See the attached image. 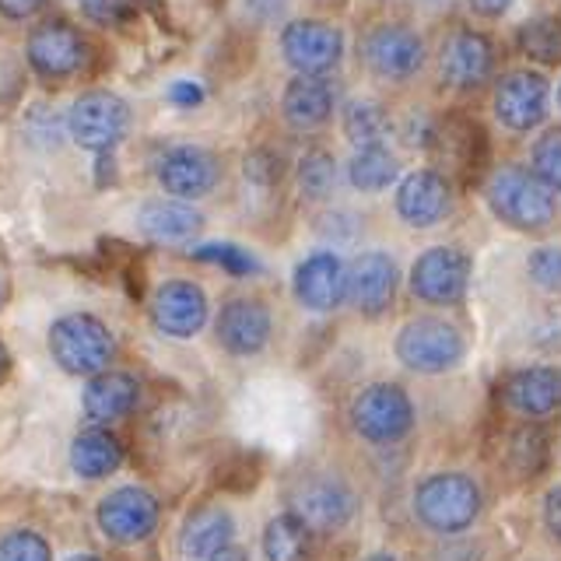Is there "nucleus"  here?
<instances>
[{
  "label": "nucleus",
  "instance_id": "473e14b6",
  "mask_svg": "<svg viewBox=\"0 0 561 561\" xmlns=\"http://www.w3.org/2000/svg\"><path fill=\"white\" fill-rule=\"evenodd\" d=\"M190 256L193 260H204V263H215V267H225L228 274H236V277H250V274L260 271V260L250 250L236 245V242H204V245H193Z\"/></svg>",
  "mask_w": 561,
  "mask_h": 561
},
{
  "label": "nucleus",
  "instance_id": "72a5a7b5",
  "mask_svg": "<svg viewBox=\"0 0 561 561\" xmlns=\"http://www.w3.org/2000/svg\"><path fill=\"white\" fill-rule=\"evenodd\" d=\"M530 162H534V175H537V180L548 186V190H558L561 193V127H554V130H548L543 137H537Z\"/></svg>",
  "mask_w": 561,
  "mask_h": 561
},
{
  "label": "nucleus",
  "instance_id": "c85d7f7f",
  "mask_svg": "<svg viewBox=\"0 0 561 561\" xmlns=\"http://www.w3.org/2000/svg\"><path fill=\"white\" fill-rule=\"evenodd\" d=\"M344 137L351 140L355 148H376V145H386V137H390L393 123L386 116V110L373 99H355L344 105Z\"/></svg>",
  "mask_w": 561,
  "mask_h": 561
},
{
  "label": "nucleus",
  "instance_id": "c9c22d12",
  "mask_svg": "<svg viewBox=\"0 0 561 561\" xmlns=\"http://www.w3.org/2000/svg\"><path fill=\"white\" fill-rule=\"evenodd\" d=\"M526 274L537 288L561 295V245H537L526 260Z\"/></svg>",
  "mask_w": 561,
  "mask_h": 561
},
{
  "label": "nucleus",
  "instance_id": "e433bc0d",
  "mask_svg": "<svg viewBox=\"0 0 561 561\" xmlns=\"http://www.w3.org/2000/svg\"><path fill=\"white\" fill-rule=\"evenodd\" d=\"M78 4L95 25H123L134 11V0H78Z\"/></svg>",
  "mask_w": 561,
  "mask_h": 561
},
{
  "label": "nucleus",
  "instance_id": "ea45409f",
  "mask_svg": "<svg viewBox=\"0 0 561 561\" xmlns=\"http://www.w3.org/2000/svg\"><path fill=\"white\" fill-rule=\"evenodd\" d=\"M543 523H548L551 537L561 543V484L548 491V499H543Z\"/></svg>",
  "mask_w": 561,
  "mask_h": 561
},
{
  "label": "nucleus",
  "instance_id": "7c9ffc66",
  "mask_svg": "<svg viewBox=\"0 0 561 561\" xmlns=\"http://www.w3.org/2000/svg\"><path fill=\"white\" fill-rule=\"evenodd\" d=\"M508 463L523 478H537L543 470V463H548V435H543L540 425H523L519 432H513V438H508Z\"/></svg>",
  "mask_w": 561,
  "mask_h": 561
},
{
  "label": "nucleus",
  "instance_id": "ddd939ff",
  "mask_svg": "<svg viewBox=\"0 0 561 561\" xmlns=\"http://www.w3.org/2000/svg\"><path fill=\"white\" fill-rule=\"evenodd\" d=\"M158 183H162L165 193L180 201H201L221 180V162L207 148L197 145H180L169 148L162 158H158Z\"/></svg>",
  "mask_w": 561,
  "mask_h": 561
},
{
  "label": "nucleus",
  "instance_id": "6ab92c4d",
  "mask_svg": "<svg viewBox=\"0 0 561 561\" xmlns=\"http://www.w3.org/2000/svg\"><path fill=\"white\" fill-rule=\"evenodd\" d=\"M438 70L453 88H478L495 70V46L488 43V35L460 28L453 32L438 53Z\"/></svg>",
  "mask_w": 561,
  "mask_h": 561
},
{
  "label": "nucleus",
  "instance_id": "c756f323",
  "mask_svg": "<svg viewBox=\"0 0 561 561\" xmlns=\"http://www.w3.org/2000/svg\"><path fill=\"white\" fill-rule=\"evenodd\" d=\"M337 186V158L330 151H306L298 158V190L309 201H323Z\"/></svg>",
  "mask_w": 561,
  "mask_h": 561
},
{
  "label": "nucleus",
  "instance_id": "58836bf2",
  "mask_svg": "<svg viewBox=\"0 0 561 561\" xmlns=\"http://www.w3.org/2000/svg\"><path fill=\"white\" fill-rule=\"evenodd\" d=\"M46 8V0H0V14L11 18V22H25V18H35Z\"/></svg>",
  "mask_w": 561,
  "mask_h": 561
},
{
  "label": "nucleus",
  "instance_id": "f3484780",
  "mask_svg": "<svg viewBox=\"0 0 561 561\" xmlns=\"http://www.w3.org/2000/svg\"><path fill=\"white\" fill-rule=\"evenodd\" d=\"M271 330H274L271 309L263 306L260 298H232V302L221 306L215 320L218 344L228 355H239V358L260 355L271 341Z\"/></svg>",
  "mask_w": 561,
  "mask_h": 561
},
{
  "label": "nucleus",
  "instance_id": "de8ad7c7",
  "mask_svg": "<svg viewBox=\"0 0 561 561\" xmlns=\"http://www.w3.org/2000/svg\"><path fill=\"white\" fill-rule=\"evenodd\" d=\"M67 561H102L99 554H75V558H67Z\"/></svg>",
  "mask_w": 561,
  "mask_h": 561
},
{
  "label": "nucleus",
  "instance_id": "8fccbe9b",
  "mask_svg": "<svg viewBox=\"0 0 561 561\" xmlns=\"http://www.w3.org/2000/svg\"><path fill=\"white\" fill-rule=\"evenodd\" d=\"M0 302H4V288H0Z\"/></svg>",
  "mask_w": 561,
  "mask_h": 561
},
{
  "label": "nucleus",
  "instance_id": "a211bd4d",
  "mask_svg": "<svg viewBox=\"0 0 561 561\" xmlns=\"http://www.w3.org/2000/svg\"><path fill=\"white\" fill-rule=\"evenodd\" d=\"M397 295V263L390 253H362L347 267V298L362 316H382Z\"/></svg>",
  "mask_w": 561,
  "mask_h": 561
},
{
  "label": "nucleus",
  "instance_id": "79ce46f5",
  "mask_svg": "<svg viewBox=\"0 0 561 561\" xmlns=\"http://www.w3.org/2000/svg\"><path fill=\"white\" fill-rule=\"evenodd\" d=\"M288 0H245V11H250L256 22H274L277 14H285Z\"/></svg>",
  "mask_w": 561,
  "mask_h": 561
},
{
  "label": "nucleus",
  "instance_id": "b1692460",
  "mask_svg": "<svg viewBox=\"0 0 561 561\" xmlns=\"http://www.w3.org/2000/svg\"><path fill=\"white\" fill-rule=\"evenodd\" d=\"M201 225H204V215L201 210H193L186 201L180 197H158V201H148V204H140L137 210V228H140V236L151 239V242H186L201 232Z\"/></svg>",
  "mask_w": 561,
  "mask_h": 561
},
{
  "label": "nucleus",
  "instance_id": "37998d69",
  "mask_svg": "<svg viewBox=\"0 0 561 561\" xmlns=\"http://www.w3.org/2000/svg\"><path fill=\"white\" fill-rule=\"evenodd\" d=\"M467 4L481 18H502V14H508V8H513L516 0H467Z\"/></svg>",
  "mask_w": 561,
  "mask_h": 561
},
{
  "label": "nucleus",
  "instance_id": "4c0bfd02",
  "mask_svg": "<svg viewBox=\"0 0 561 561\" xmlns=\"http://www.w3.org/2000/svg\"><path fill=\"white\" fill-rule=\"evenodd\" d=\"M280 172H285V165H280V154H274V151L245 154V180H253L260 186H274V183H280Z\"/></svg>",
  "mask_w": 561,
  "mask_h": 561
},
{
  "label": "nucleus",
  "instance_id": "6e6552de",
  "mask_svg": "<svg viewBox=\"0 0 561 561\" xmlns=\"http://www.w3.org/2000/svg\"><path fill=\"white\" fill-rule=\"evenodd\" d=\"M470 285V256L456 245H432L411 267V291L428 306L463 302Z\"/></svg>",
  "mask_w": 561,
  "mask_h": 561
},
{
  "label": "nucleus",
  "instance_id": "1a4fd4ad",
  "mask_svg": "<svg viewBox=\"0 0 561 561\" xmlns=\"http://www.w3.org/2000/svg\"><path fill=\"white\" fill-rule=\"evenodd\" d=\"M280 53L295 75H330L344 57V35L330 22L302 18L280 32Z\"/></svg>",
  "mask_w": 561,
  "mask_h": 561
},
{
  "label": "nucleus",
  "instance_id": "4468645a",
  "mask_svg": "<svg viewBox=\"0 0 561 561\" xmlns=\"http://www.w3.org/2000/svg\"><path fill=\"white\" fill-rule=\"evenodd\" d=\"M551 88L537 70H513L495 88V116L502 127L526 134L548 119Z\"/></svg>",
  "mask_w": 561,
  "mask_h": 561
},
{
  "label": "nucleus",
  "instance_id": "a19ab883",
  "mask_svg": "<svg viewBox=\"0 0 561 561\" xmlns=\"http://www.w3.org/2000/svg\"><path fill=\"white\" fill-rule=\"evenodd\" d=\"M169 99L175 102V105H197V102H204V88L197 84V81H175L172 88H169Z\"/></svg>",
  "mask_w": 561,
  "mask_h": 561
},
{
  "label": "nucleus",
  "instance_id": "bb28decb",
  "mask_svg": "<svg viewBox=\"0 0 561 561\" xmlns=\"http://www.w3.org/2000/svg\"><path fill=\"white\" fill-rule=\"evenodd\" d=\"M309 548H312V534L291 513L274 516L267 523V530H263V558L267 561H309Z\"/></svg>",
  "mask_w": 561,
  "mask_h": 561
},
{
  "label": "nucleus",
  "instance_id": "cd10ccee",
  "mask_svg": "<svg viewBox=\"0 0 561 561\" xmlns=\"http://www.w3.org/2000/svg\"><path fill=\"white\" fill-rule=\"evenodd\" d=\"M397 175H400V162L393 151H386V145L355 148V158L347 162V180L362 193H379L386 186H393Z\"/></svg>",
  "mask_w": 561,
  "mask_h": 561
},
{
  "label": "nucleus",
  "instance_id": "f8f14e48",
  "mask_svg": "<svg viewBox=\"0 0 561 561\" xmlns=\"http://www.w3.org/2000/svg\"><path fill=\"white\" fill-rule=\"evenodd\" d=\"M365 64L382 81H408L425 64V39L408 25H379L365 35Z\"/></svg>",
  "mask_w": 561,
  "mask_h": 561
},
{
  "label": "nucleus",
  "instance_id": "3c124183",
  "mask_svg": "<svg viewBox=\"0 0 561 561\" xmlns=\"http://www.w3.org/2000/svg\"><path fill=\"white\" fill-rule=\"evenodd\" d=\"M558 102H561V84H558Z\"/></svg>",
  "mask_w": 561,
  "mask_h": 561
},
{
  "label": "nucleus",
  "instance_id": "f704fd0d",
  "mask_svg": "<svg viewBox=\"0 0 561 561\" xmlns=\"http://www.w3.org/2000/svg\"><path fill=\"white\" fill-rule=\"evenodd\" d=\"M0 561H53V551L35 530H11L0 537Z\"/></svg>",
  "mask_w": 561,
  "mask_h": 561
},
{
  "label": "nucleus",
  "instance_id": "49530a36",
  "mask_svg": "<svg viewBox=\"0 0 561 561\" xmlns=\"http://www.w3.org/2000/svg\"><path fill=\"white\" fill-rule=\"evenodd\" d=\"M8 368H11V358H8V351H4V344H0V382H4V376H8Z\"/></svg>",
  "mask_w": 561,
  "mask_h": 561
},
{
  "label": "nucleus",
  "instance_id": "393cba45",
  "mask_svg": "<svg viewBox=\"0 0 561 561\" xmlns=\"http://www.w3.org/2000/svg\"><path fill=\"white\" fill-rule=\"evenodd\" d=\"M232 537H236L232 516H228L221 505H207L186 519L183 534H180V551L190 561H207L215 551L228 548Z\"/></svg>",
  "mask_w": 561,
  "mask_h": 561
},
{
  "label": "nucleus",
  "instance_id": "20e7f679",
  "mask_svg": "<svg viewBox=\"0 0 561 561\" xmlns=\"http://www.w3.org/2000/svg\"><path fill=\"white\" fill-rule=\"evenodd\" d=\"M463 355H467L463 333L453 323L438 320V316H417V320H408L397 333L400 365H408L411 373L421 376H443L460 365Z\"/></svg>",
  "mask_w": 561,
  "mask_h": 561
},
{
  "label": "nucleus",
  "instance_id": "39448f33",
  "mask_svg": "<svg viewBox=\"0 0 561 561\" xmlns=\"http://www.w3.org/2000/svg\"><path fill=\"white\" fill-rule=\"evenodd\" d=\"M351 428L365 443L393 446L414 428V403L397 382H373L351 400Z\"/></svg>",
  "mask_w": 561,
  "mask_h": 561
},
{
  "label": "nucleus",
  "instance_id": "4be33fe9",
  "mask_svg": "<svg viewBox=\"0 0 561 561\" xmlns=\"http://www.w3.org/2000/svg\"><path fill=\"white\" fill-rule=\"evenodd\" d=\"M505 403L523 417H548L561 408V373L551 365L519 368L505 379Z\"/></svg>",
  "mask_w": 561,
  "mask_h": 561
},
{
  "label": "nucleus",
  "instance_id": "412c9836",
  "mask_svg": "<svg viewBox=\"0 0 561 561\" xmlns=\"http://www.w3.org/2000/svg\"><path fill=\"white\" fill-rule=\"evenodd\" d=\"M333 105H337V88L327 75H298L280 95V116L291 130H316L333 116Z\"/></svg>",
  "mask_w": 561,
  "mask_h": 561
},
{
  "label": "nucleus",
  "instance_id": "a878e982",
  "mask_svg": "<svg viewBox=\"0 0 561 561\" xmlns=\"http://www.w3.org/2000/svg\"><path fill=\"white\" fill-rule=\"evenodd\" d=\"M123 463V446L113 432L105 428H88L70 443V467L84 481H102L116 473Z\"/></svg>",
  "mask_w": 561,
  "mask_h": 561
},
{
  "label": "nucleus",
  "instance_id": "f257e3e1",
  "mask_svg": "<svg viewBox=\"0 0 561 561\" xmlns=\"http://www.w3.org/2000/svg\"><path fill=\"white\" fill-rule=\"evenodd\" d=\"M414 516L428 526L432 534H463L473 519L481 516V488L473 478L460 470H438L428 473L414 488Z\"/></svg>",
  "mask_w": 561,
  "mask_h": 561
},
{
  "label": "nucleus",
  "instance_id": "2eb2a0df",
  "mask_svg": "<svg viewBox=\"0 0 561 561\" xmlns=\"http://www.w3.org/2000/svg\"><path fill=\"white\" fill-rule=\"evenodd\" d=\"M151 323L158 333L190 341L207 323V295L193 280H165L151 298Z\"/></svg>",
  "mask_w": 561,
  "mask_h": 561
},
{
  "label": "nucleus",
  "instance_id": "aec40b11",
  "mask_svg": "<svg viewBox=\"0 0 561 561\" xmlns=\"http://www.w3.org/2000/svg\"><path fill=\"white\" fill-rule=\"evenodd\" d=\"M397 215L411 228H432L449 215V183L432 169H417L397 186Z\"/></svg>",
  "mask_w": 561,
  "mask_h": 561
},
{
  "label": "nucleus",
  "instance_id": "0eeeda50",
  "mask_svg": "<svg viewBox=\"0 0 561 561\" xmlns=\"http://www.w3.org/2000/svg\"><path fill=\"white\" fill-rule=\"evenodd\" d=\"M130 130V105L113 92H84L67 113V134L84 151H113Z\"/></svg>",
  "mask_w": 561,
  "mask_h": 561
},
{
  "label": "nucleus",
  "instance_id": "a18cd8bd",
  "mask_svg": "<svg viewBox=\"0 0 561 561\" xmlns=\"http://www.w3.org/2000/svg\"><path fill=\"white\" fill-rule=\"evenodd\" d=\"M207 561H250V554H245L242 548H232V543H228V548L215 551Z\"/></svg>",
  "mask_w": 561,
  "mask_h": 561
},
{
  "label": "nucleus",
  "instance_id": "423d86ee",
  "mask_svg": "<svg viewBox=\"0 0 561 561\" xmlns=\"http://www.w3.org/2000/svg\"><path fill=\"white\" fill-rule=\"evenodd\" d=\"M355 491L333 473L302 478L288 495V513L306 523L309 534H337L355 516Z\"/></svg>",
  "mask_w": 561,
  "mask_h": 561
},
{
  "label": "nucleus",
  "instance_id": "2f4dec72",
  "mask_svg": "<svg viewBox=\"0 0 561 561\" xmlns=\"http://www.w3.org/2000/svg\"><path fill=\"white\" fill-rule=\"evenodd\" d=\"M519 46L526 57H534L540 64H558L561 60V22L551 14L526 22L519 28Z\"/></svg>",
  "mask_w": 561,
  "mask_h": 561
},
{
  "label": "nucleus",
  "instance_id": "f03ea898",
  "mask_svg": "<svg viewBox=\"0 0 561 561\" xmlns=\"http://www.w3.org/2000/svg\"><path fill=\"white\" fill-rule=\"evenodd\" d=\"M484 197L495 218L519 232H540L554 221V193L526 169H499L488 180Z\"/></svg>",
  "mask_w": 561,
  "mask_h": 561
},
{
  "label": "nucleus",
  "instance_id": "9b49d317",
  "mask_svg": "<svg viewBox=\"0 0 561 561\" xmlns=\"http://www.w3.org/2000/svg\"><path fill=\"white\" fill-rule=\"evenodd\" d=\"M95 519H99V530L116 540V543H137V540H148L158 526V502L151 491L127 484V488H116L110 491L99 508H95Z\"/></svg>",
  "mask_w": 561,
  "mask_h": 561
},
{
  "label": "nucleus",
  "instance_id": "09e8293b",
  "mask_svg": "<svg viewBox=\"0 0 561 561\" xmlns=\"http://www.w3.org/2000/svg\"><path fill=\"white\" fill-rule=\"evenodd\" d=\"M365 561H400L397 554H373V558H365Z\"/></svg>",
  "mask_w": 561,
  "mask_h": 561
},
{
  "label": "nucleus",
  "instance_id": "dca6fc26",
  "mask_svg": "<svg viewBox=\"0 0 561 561\" xmlns=\"http://www.w3.org/2000/svg\"><path fill=\"white\" fill-rule=\"evenodd\" d=\"M295 298L309 312H333L347 298V267L337 253L316 250L295 267Z\"/></svg>",
  "mask_w": 561,
  "mask_h": 561
},
{
  "label": "nucleus",
  "instance_id": "9d476101",
  "mask_svg": "<svg viewBox=\"0 0 561 561\" xmlns=\"http://www.w3.org/2000/svg\"><path fill=\"white\" fill-rule=\"evenodd\" d=\"M28 64L39 78L46 81H67L75 78L84 67V39L75 25L60 22V18H49V22L35 25L28 35Z\"/></svg>",
  "mask_w": 561,
  "mask_h": 561
},
{
  "label": "nucleus",
  "instance_id": "5701e85b",
  "mask_svg": "<svg viewBox=\"0 0 561 561\" xmlns=\"http://www.w3.org/2000/svg\"><path fill=\"white\" fill-rule=\"evenodd\" d=\"M140 400V382L130 373H113V368H102L92 376V382L84 386L81 408L84 417L92 425H110V421L127 417Z\"/></svg>",
  "mask_w": 561,
  "mask_h": 561
},
{
  "label": "nucleus",
  "instance_id": "c03bdc74",
  "mask_svg": "<svg viewBox=\"0 0 561 561\" xmlns=\"http://www.w3.org/2000/svg\"><path fill=\"white\" fill-rule=\"evenodd\" d=\"M438 561H478V551H473L470 543H456V548L438 554Z\"/></svg>",
  "mask_w": 561,
  "mask_h": 561
},
{
  "label": "nucleus",
  "instance_id": "7ed1b4c3",
  "mask_svg": "<svg viewBox=\"0 0 561 561\" xmlns=\"http://www.w3.org/2000/svg\"><path fill=\"white\" fill-rule=\"evenodd\" d=\"M49 355L70 376H95L116 355L113 330L92 312H67L49 327Z\"/></svg>",
  "mask_w": 561,
  "mask_h": 561
}]
</instances>
